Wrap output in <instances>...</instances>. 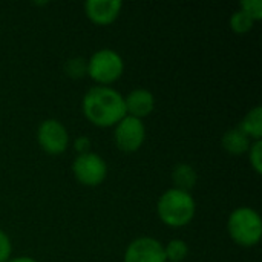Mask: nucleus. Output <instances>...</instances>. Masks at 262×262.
Wrapping results in <instances>:
<instances>
[{"label":"nucleus","mask_w":262,"mask_h":262,"mask_svg":"<svg viewBox=\"0 0 262 262\" xmlns=\"http://www.w3.org/2000/svg\"><path fill=\"white\" fill-rule=\"evenodd\" d=\"M83 112L91 123L100 127L114 126L127 115L124 97L109 86L91 88L83 97Z\"/></svg>","instance_id":"f257e3e1"},{"label":"nucleus","mask_w":262,"mask_h":262,"mask_svg":"<svg viewBox=\"0 0 262 262\" xmlns=\"http://www.w3.org/2000/svg\"><path fill=\"white\" fill-rule=\"evenodd\" d=\"M195 201L190 192L180 189L166 190L158 200V216L160 220L170 227H183L192 221L195 216Z\"/></svg>","instance_id":"f03ea898"},{"label":"nucleus","mask_w":262,"mask_h":262,"mask_svg":"<svg viewBox=\"0 0 262 262\" xmlns=\"http://www.w3.org/2000/svg\"><path fill=\"white\" fill-rule=\"evenodd\" d=\"M227 230L238 246L253 247L262 236L261 216L250 207H238L229 216Z\"/></svg>","instance_id":"7ed1b4c3"},{"label":"nucleus","mask_w":262,"mask_h":262,"mask_svg":"<svg viewBox=\"0 0 262 262\" xmlns=\"http://www.w3.org/2000/svg\"><path fill=\"white\" fill-rule=\"evenodd\" d=\"M123 71L124 63L121 55L109 48L98 49L88 60V75L97 83H101V86L118 80Z\"/></svg>","instance_id":"20e7f679"},{"label":"nucleus","mask_w":262,"mask_h":262,"mask_svg":"<svg viewBox=\"0 0 262 262\" xmlns=\"http://www.w3.org/2000/svg\"><path fill=\"white\" fill-rule=\"evenodd\" d=\"M72 172L78 183L84 186H98L104 181L107 175L106 161L94 152L78 155L72 163Z\"/></svg>","instance_id":"39448f33"},{"label":"nucleus","mask_w":262,"mask_h":262,"mask_svg":"<svg viewBox=\"0 0 262 262\" xmlns=\"http://www.w3.org/2000/svg\"><path fill=\"white\" fill-rule=\"evenodd\" d=\"M115 143L123 152H135L146 138V127L140 118L126 115L115 124Z\"/></svg>","instance_id":"423d86ee"},{"label":"nucleus","mask_w":262,"mask_h":262,"mask_svg":"<svg viewBox=\"0 0 262 262\" xmlns=\"http://www.w3.org/2000/svg\"><path fill=\"white\" fill-rule=\"evenodd\" d=\"M37 141L45 152L51 155H58L66 150L69 143V135L66 127L58 120L49 118L38 126Z\"/></svg>","instance_id":"0eeeda50"},{"label":"nucleus","mask_w":262,"mask_h":262,"mask_svg":"<svg viewBox=\"0 0 262 262\" xmlns=\"http://www.w3.org/2000/svg\"><path fill=\"white\" fill-rule=\"evenodd\" d=\"M124 262H166L164 246L150 236L137 238L127 246Z\"/></svg>","instance_id":"6e6552de"},{"label":"nucleus","mask_w":262,"mask_h":262,"mask_svg":"<svg viewBox=\"0 0 262 262\" xmlns=\"http://www.w3.org/2000/svg\"><path fill=\"white\" fill-rule=\"evenodd\" d=\"M123 3L120 0H88L84 3L86 15L97 25L112 23L120 11Z\"/></svg>","instance_id":"1a4fd4ad"},{"label":"nucleus","mask_w":262,"mask_h":262,"mask_svg":"<svg viewBox=\"0 0 262 262\" xmlns=\"http://www.w3.org/2000/svg\"><path fill=\"white\" fill-rule=\"evenodd\" d=\"M124 104H126L127 115L141 120L143 117L149 115L154 111L155 98L150 91L138 88V89H134L127 97H124Z\"/></svg>","instance_id":"9d476101"},{"label":"nucleus","mask_w":262,"mask_h":262,"mask_svg":"<svg viewBox=\"0 0 262 262\" xmlns=\"http://www.w3.org/2000/svg\"><path fill=\"white\" fill-rule=\"evenodd\" d=\"M223 147L232 155H241L250 149V138L239 129L233 127L223 135Z\"/></svg>","instance_id":"9b49d317"},{"label":"nucleus","mask_w":262,"mask_h":262,"mask_svg":"<svg viewBox=\"0 0 262 262\" xmlns=\"http://www.w3.org/2000/svg\"><path fill=\"white\" fill-rule=\"evenodd\" d=\"M250 140L253 138L255 141H259L262 138V107L256 106L252 111L246 114V117L241 120L238 126Z\"/></svg>","instance_id":"f8f14e48"},{"label":"nucleus","mask_w":262,"mask_h":262,"mask_svg":"<svg viewBox=\"0 0 262 262\" xmlns=\"http://www.w3.org/2000/svg\"><path fill=\"white\" fill-rule=\"evenodd\" d=\"M196 170L190 166V164H186V163H181V164H177L173 167V172H172V180L175 183V189H180V190H184V192H190V189L195 187L196 184Z\"/></svg>","instance_id":"ddd939ff"},{"label":"nucleus","mask_w":262,"mask_h":262,"mask_svg":"<svg viewBox=\"0 0 262 262\" xmlns=\"http://www.w3.org/2000/svg\"><path fill=\"white\" fill-rule=\"evenodd\" d=\"M189 247L183 239H172L166 247H164V255L166 261L170 262H183V259L187 256Z\"/></svg>","instance_id":"4468645a"},{"label":"nucleus","mask_w":262,"mask_h":262,"mask_svg":"<svg viewBox=\"0 0 262 262\" xmlns=\"http://www.w3.org/2000/svg\"><path fill=\"white\" fill-rule=\"evenodd\" d=\"M253 23H255V20L243 9L235 11L230 17V26L238 34H244V32L250 31L253 28Z\"/></svg>","instance_id":"2eb2a0df"},{"label":"nucleus","mask_w":262,"mask_h":262,"mask_svg":"<svg viewBox=\"0 0 262 262\" xmlns=\"http://www.w3.org/2000/svg\"><path fill=\"white\" fill-rule=\"evenodd\" d=\"M64 71L71 78H81L88 74V60L83 57H72L66 61Z\"/></svg>","instance_id":"dca6fc26"},{"label":"nucleus","mask_w":262,"mask_h":262,"mask_svg":"<svg viewBox=\"0 0 262 262\" xmlns=\"http://www.w3.org/2000/svg\"><path fill=\"white\" fill-rule=\"evenodd\" d=\"M250 164L253 166V169L256 170V173L262 172V141H255L253 144H250Z\"/></svg>","instance_id":"f3484780"},{"label":"nucleus","mask_w":262,"mask_h":262,"mask_svg":"<svg viewBox=\"0 0 262 262\" xmlns=\"http://www.w3.org/2000/svg\"><path fill=\"white\" fill-rule=\"evenodd\" d=\"M241 9L247 12L253 20H259L262 17V2L261 0H243Z\"/></svg>","instance_id":"a211bd4d"},{"label":"nucleus","mask_w":262,"mask_h":262,"mask_svg":"<svg viewBox=\"0 0 262 262\" xmlns=\"http://www.w3.org/2000/svg\"><path fill=\"white\" fill-rule=\"evenodd\" d=\"M11 241L8 238V235L0 230V262H8L9 261V256H11Z\"/></svg>","instance_id":"6ab92c4d"},{"label":"nucleus","mask_w":262,"mask_h":262,"mask_svg":"<svg viewBox=\"0 0 262 262\" xmlns=\"http://www.w3.org/2000/svg\"><path fill=\"white\" fill-rule=\"evenodd\" d=\"M75 150L77 152H80V155L81 154H88V152H91L89 150V147H91V140L88 138V137H78L77 140H75Z\"/></svg>","instance_id":"aec40b11"},{"label":"nucleus","mask_w":262,"mask_h":262,"mask_svg":"<svg viewBox=\"0 0 262 262\" xmlns=\"http://www.w3.org/2000/svg\"><path fill=\"white\" fill-rule=\"evenodd\" d=\"M8 262H37L32 258H28V256H20V258H14V259H9Z\"/></svg>","instance_id":"412c9836"}]
</instances>
